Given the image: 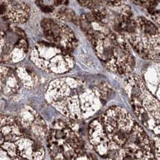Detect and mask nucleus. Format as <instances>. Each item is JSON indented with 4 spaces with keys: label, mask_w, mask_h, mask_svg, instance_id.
<instances>
[{
    "label": "nucleus",
    "mask_w": 160,
    "mask_h": 160,
    "mask_svg": "<svg viewBox=\"0 0 160 160\" xmlns=\"http://www.w3.org/2000/svg\"><path fill=\"white\" fill-rule=\"evenodd\" d=\"M106 82L89 84L80 79L64 77L52 80L45 93L48 102L67 118L81 119L92 116L108 98Z\"/></svg>",
    "instance_id": "f257e3e1"
},
{
    "label": "nucleus",
    "mask_w": 160,
    "mask_h": 160,
    "mask_svg": "<svg viewBox=\"0 0 160 160\" xmlns=\"http://www.w3.org/2000/svg\"><path fill=\"white\" fill-rule=\"evenodd\" d=\"M107 15L103 6L82 15L79 23L97 55L110 72L122 75L130 74L135 67V59L130 46L124 37L106 23Z\"/></svg>",
    "instance_id": "f03ea898"
},
{
    "label": "nucleus",
    "mask_w": 160,
    "mask_h": 160,
    "mask_svg": "<svg viewBox=\"0 0 160 160\" xmlns=\"http://www.w3.org/2000/svg\"><path fill=\"white\" fill-rule=\"evenodd\" d=\"M38 140L23 128L18 118L0 113V160H42Z\"/></svg>",
    "instance_id": "7ed1b4c3"
},
{
    "label": "nucleus",
    "mask_w": 160,
    "mask_h": 160,
    "mask_svg": "<svg viewBox=\"0 0 160 160\" xmlns=\"http://www.w3.org/2000/svg\"><path fill=\"white\" fill-rule=\"evenodd\" d=\"M134 113L146 127L159 134L160 102L136 74H130L124 82Z\"/></svg>",
    "instance_id": "20e7f679"
},
{
    "label": "nucleus",
    "mask_w": 160,
    "mask_h": 160,
    "mask_svg": "<svg viewBox=\"0 0 160 160\" xmlns=\"http://www.w3.org/2000/svg\"><path fill=\"white\" fill-rule=\"evenodd\" d=\"M123 37L142 58L159 61L160 30L152 21L142 16L137 18L131 30Z\"/></svg>",
    "instance_id": "39448f33"
},
{
    "label": "nucleus",
    "mask_w": 160,
    "mask_h": 160,
    "mask_svg": "<svg viewBox=\"0 0 160 160\" xmlns=\"http://www.w3.org/2000/svg\"><path fill=\"white\" fill-rule=\"evenodd\" d=\"M30 58L39 69L55 74L67 73L75 65V59L70 52L49 42L37 43L31 51Z\"/></svg>",
    "instance_id": "423d86ee"
},
{
    "label": "nucleus",
    "mask_w": 160,
    "mask_h": 160,
    "mask_svg": "<svg viewBox=\"0 0 160 160\" xmlns=\"http://www.w3.org/2000/svg\"><path fill=\"white\" fill-rule=\"evenodd\" d=\"M28 51L27 36L22 29L0 19V63L17 64Z\"/></svg>",
    "instance_id": "0eeeda50"
},
{
    "label": "nucleus",
    "mask_w": 160,
    "mask_h": 160,
    "mask_svg": "<svg viewBox=\"0 0 160 160\" xmlns=\"http://www.w3.org/2000/svg\"><path fill=\"white\" fill-rule=\"evenodd\" d=\"M41 26L48 42L71 52L78 44V41L72 28L57 19L45 18Z\"/></svg>",
    "instance_id": "6e6552de"
},
{
    "label": "nucleus",
    "mask_w": 160,
    "mask_h": 160,
    "mask_svg": "<svg viewBox=\"0 0 160 160\" xmlns=\"http://www.w3.org/2000/svg\"><path fill=\"white\" fill-rule=\"evenodd\" d=\"M18 118L23 128L33 138L38 140L46 136L47 133L46 123L32 108L29 106L23 108Z\"/></svg>",
    "instance_id": "1a4fd4ad"
},
{
    "label": "nucleus",
    "mask_w": 160,
    "mask_h": 160,
    "mask_svg": "<svg viewBox=\"0 0 160 160\" xmlns=\"http://www.w3.org/2000/svg\"><path fill=\"white\" fill-rule=\"evenodd\" d=\"M30 15L29 4L22 1H6V10L4 19L12 23H24L28 20Z\"/></svg>",
    "instance_id": "9d476101"
},
{
    "label": "nucleus",
    "mask_w": 160,
    "mask_h": 160,
    "mask_svg": "<svg viewBox=\"0 0 160 160\" xmlns=\"http://www.w3.org/2000/svg\"><path fill=\"white\" fill-rule=\"evenodd\" d=\"M20 88V82L13 70L0 66V95L9 97L16 94Z\"/></svg>",
    "instance_id": "9b49d317"
},
{
    "label": "nucleus",
    "mask_w": 160,
    "mask_h": 160,
    "mask_svg": "<svg viewBox=\"0 0 160 160\" xmlns=\"http://www.w3.org/2000/svg\"><path fill=\"white\" fill-rule=\"evenodd\" d=\"M16 73L20 83L27 89H32L38 82L36 74L28 67L21 66L18 67Z\"/></svg>",
    "instance_id": "f8f14e48"
},
{
    "label": "nucleus",
    "mask_w": 160,
    "mask_h": 160,
    "mask_svg": "<svg viewBox=\"0 0 160 160\" xmlns=\"http://www.w3.org/2000/svg\"><path fill=\"white\" fill-rule=\"evenodd\" d=\"M133 3L145 8L151 15L154 21L160 24V1H132Z\"/></svg>",
    "instance_id": "ddd939ff"
},
{
    "label": "nucleus",
    "mask_w": 160,
    "mask_h": 160,
    "mask_svg": "<svg viewBox=\"0 0 160 160\" xmlns=\"http://www.w3.org/2000/svg\"><path fill=\"white\" fill-rule=\"evenodd\" d=\"M55 16L60 21H68L78 24L79 20L72 10L66 8H61L55 12Z\"/></svg>",
    "instance_id": "4468645a"
},
{
    "label": "nucleus",
    "mask_w": 160,
    "mask_h": 160,
    "mask_svg": "<svg viewBox=\"0 0 160 160\" xmlns=\"http://www.w3.org/2000/svg\"><path fill=\"white\" fill-rule=\"evenodd\" d=\"M78 2L82 6L88 8L91 10L100 8L104 5V1H78Z\"/></svg>",
    "instance_id": "2eb2a0df"
},
{
    "label": "nucleus",
    "mask_w": 160,
    "mask_h": 160,
    "mask_svg": "<svg viewBox=\"0 0 160 160\" xmlns=\"http://www.w3.org/2000/svg\"><path fill=\"white\" fill-rule=\"evenodd\" d=\"M37 3V5L40 8L42 11L44 12H51L54 10V8L52 6H45L42 4V1H38L36 2Z\"/></svg>",
    "instance_id": "dca6fc26"
},
{
    "label": "nucleus",
    "mask_w": 160,
    "mask_h": 160,
    "mask_svg": "<svg viewBox=\"0 0 160 160\" xmlns=\"http://www.w3.org/2000/svg\"><path fill=\"white\" fill-rule=\"evenodd\" d=\"M6 10V1H0V15L5 14Z\"/></svg>",
    "instance_id": "f3484780"
}]
</instances>
